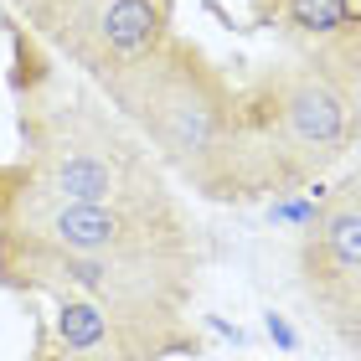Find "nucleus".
I'll return each instance as SVG.
<instances>
[{
  "label": "nucleus",
  "instance_id": "obj_1",
  "mask_svg": "<svg viewBox=\"0 0 361 361\" xmlns=\"http://www.w3.org/2000/svg\"><path fill=\"white\" fill-rule=\"evenodd\" d=\"M11 98L21 166L52 191L78 196V202H114L166 222L191 217V207L171 191V176L150 155V145L119 119V109L88 78H62L57 68L37 88Z\"/></svg>",
  "mask_w": 361,
  "mask_h": 361
},
{
  "label": "nucleus",
  "instance_id": "obj_2",
  "mask_svg": "<svg viewBox=\"0 0 361 361\" xmlns=\"http://www.w3.org/2000/svg\"><path fill=\"white\" fill-rule=\"evenodd\" d=\"M150 155L202 202L238 207V83L202 42L171 31L150 57L93 83Z\"/></svg>",
  "mask_w": 361,
  "mask_h": 361
},
{
  "label": "nucleus",
  "instance_id": "obj_3",
  "mask_svg": "<svg viewBox=\"0 0 361 361\" xmlns=\"http://www.w3.org/2000/svg\"><path fill=\"white\" fill-rule=\"evenodd\" d=\"M361 150V119L331 78L284 57L238 83V207L305 191Z\"/></svg>",
  "mask_w": 361,
  "mask_h": 361
},
{
  "label": "nucleus",
  "instance_id": "obj_4",
  "mask_svg": "<svg viewBox=\"0 0 361 361\" xmlns=\"http://www.w3.org/2000/svg\"><path fill=\"white\" fill-rule=\"evenodd\" d=\"M78 78L104 83L176 31V0H0Z\"/></svg>",
  "mask_w": 361,
  "mask_h": 361
},
{
  "label": "nucleus",
  "instance_id": "obj_5",
  "mask_svg": "<svg viewBox=\"0 0 361 361\" xmlns=\"http://www.w3.org/2000/svg\"><path fill=\"white\" fill-rule=\"evenodd\" d=\"M31 315V351L21 361H145L124 346V336L109 315L83 294H57L52 315H37V305L21 300Z\"/></svg>",
  "mask_w": 361,
  "mask_h": 361
},
{
  "label": "nucleus",
  "instance_id": "obj_6",
  "mask_svg": "<svg viewBox=\"0 0 361 361\" xmlns=\"http://www.w3.org/2000/svg\"><path fill=\"white\" fill-rule=\"evenodd\" d=\"M248 31H274L294 52L361 21V0H248Z\"/></svg>",
  "mask_w": 361,
  "mask_h": 361
},
{
  "label": "nucleus",
  "instance_id": "obj_7",
  "mask_svg": "<svg viewBox=\"0 0 361 361\" xmlns=\"http://www.w3.org/2000/svg\"><path fill=\"white\" fill-rule=\"evenodd\" d=\"M294 57L315 62V68L346 93V104L361 119V21L346 26V31H336V37H325V42H315V47H305V52H294Z\"/></svg>",
  "mask_w": 361,
  "mask_h": 361
},
{
  "label": "nucleus",
  "instance_id": "obj_8",
  "mask_svg": "<svg viewBox=\"0 0 361 361\" xmlns=\"http://www.w3.org/2000/svg\"><path fill=\"white\" fill-rule=\"evenodd\" d=\"M325 180H315V186H305V191H284V196H269L264 202V222L269 227H279V233H310L315 227V217H320V207H325Z\"/></svg>",
  "mask_w": 361,
  "mask_h": 361
},
{
  "label": "nucleus",
  "instance_id": "obj_9",
  "mask_svg": "<svg viewBox=\"0 0 361 361\" xmlns=\"http://www.w3.org/2000/svg\"><path fill=\"white\" fill-rule=\"evenodd\" d=\"M258 331H264V341L279 351V356H294L305 346V336H300V325H294L284 310H264V320H258Z\"/></svg>",
  "mask_w": 361,
  "mask_h": 361
},
{
  "label": "nucleus",
  "instance_id": "obj_10",
  "mask_svg": "<svg viewBox=\"0 0 361 361\" xmlns=\"http://www.w3.org/2000/svg\"><path fill=\"white\" fill-rule=\"evenodd\" d=\"M202 325H207V331L212 336H217V341H227V346H238V351H248V331H243V325L238 320H222V315H202Z\"/></svg>",
  "mask_w": 361,
  "mask_h": 361
}]
</instances>
